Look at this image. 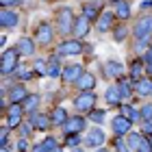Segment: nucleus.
<instances>
[{"instance_id":"f257e3e1","label":"nucleus","mask_w":152,"mask_h":152,"mask_svg":"<svg viewBox=\"0 0 152 152\" xmlns=\"http://www.w3.org/2000/svg\"><path fill=\"white\" fill-rule=\"evenodd\" d=\"M74 22H76V18H74V13L72 9H61L57 13V28L61 35H67V33H74Z\"/></svg>"},{"instance_id":"f03ea898","label":"nucleus","mask_w":152,"mask_h":152,"mask_svg":"<svg viewBox=\"0 0 152 152\" xmlns=\"http://www.w3.org/2000/svg\"><path fill=\"white\" fill-rule=\"evenodd\" d=\"M18 57H20V50H18V48L4 50V52H2V61H0V72H2V74L15 72V70H18Z\"/></svg>"},{"instance_id":"7ed1b4c3","label":"nucleus","mask_w":152,"mask_h":152,"mask_svg":"<svg viewBox=\"0 0 152 152\" xmlns=\"http://www.w3.org/2000/svg\"><path fill=\"white\" fill-rule=\"evenodd\" d=\"M133 35H135V39H148L152 35V15H143L137 20Z\"/></svg>"},{"instance_id":"20e7f679","label":"nucleus","mask_w":152,"mask_h":152,"mask_svg":"<svg viewBox=\"0 0 152 152\" xmlns=\"http://www.w3.org/2000/svg\"><path fill=\"white\" fill-rule=\"evenodd\" d=\"M85 128H87V117H80V115L67 117V122L63 124V133L65 135H78Z\"/></svg>"},{"instance_id":"39448f33","label":"nucleus","mask_w":152,"mask_h":152,"mask_svg":"<svg viewBox=\"0 0 152 152\" xmlns=\"http://www.w3.org/2000/svg\"><path fill=\"white\" fill-rule=\"evenodd\" d=\"M22 115H24V107L20 102H11V107L7 109V124L11 128H18L22 124Z\"/></svg>"},{"instance_id":"423d86ee","label":"nucleus","mask_w":152,"mask_h":152,"mask_svg":"<svg viewBox=\"0 0 152 152\" xmlns=\"http://www.w3.org/2000/svg\"><path fill=\"white\" fill-rule=\"evenodd\" d=\"M94 104H96V96L91 91H80L74 100V107L78 109V111H91Z\"/></svg>"},{"instance_id":"0eeeda50","label":"nucleus","mask_w":152,"mask_h":152,"mask_svg":"<svg viewBox=\"0 0 152 152\" xmlns=\"http://www.w3.org/2000/svg\"><path fill=\"white\" fill-rule=\"evenodd\" d=\"M83 48L85 46H83L78 39H67L59 46V54H63V57H76V54L83 52Z\"/></svg>"},{"instance_id":"6e6552de","label":"nucleus","mask_w":152,"mask_h":152,"mask_svg":"<svg viewBox=\"0 0 152 152\" xmlns=\"http://www.w3.org/2000/svg\"><path fill=\"white\" fill-rule=\"evenodd\" d=\"M83 65H78V63H72V65H65L63 67V74H61V78H63L65 83H76L83 76Z\"/></svg>"},{"instance_id":"1a4fd4ad","label":"nucleus","mask_w":152,"mask_h":152,"mask_svg":"<svg viewBox=\"0 0 152 152\" xmlns=\"http://www.w3.org/2000/svg\"><path fill=\"white\" fill-rule=\"evenodd\" d=\"M18 22H20V15L15 11H11V9L0 11V26H2V28H15Z\"/></svg>"},{"instance_id":"9d476101","label":"nucleus","mask_w":152,"mask_h":152,"mask_svg":"<svg viewBox=\"0 0 152 152\" xmlns=\"http://www.w3.org/2000/svg\"><path fill=\"white\" fill-rule=\"evenodd\" d=\"M102 143H104V130H102V128H91L89 135L85 137V146L98 148V146H102Z\"/></svg>"},{"instance_id":"9b49d317","label":"nucleus","mask_w":152,"mask_h":152,"mask_svg":"<svg viewBox=\"0 0 152 152\" xmlns=\"http://www.w3.org/2000/svg\"><path fill=\"white\" fill-rule=\"evenodd\" d=\"M28 122H31V126H33V128H39V130H46V128L52 124L50 115H44V113H37V111H35V113H31Z\"/></svg>"},{"instance_id":"f8f14e48","label":"nucleus","mask_w":152,"mask_h":152,"mask_svg":"<svg viewBox=\"0 0 152 152\" xmlns=\"http://www.w3.org/2000/svg\"><path fill=\"white\" fill-rule=\"evenodd\" d=\"M117 89H120V94H122V100H128L130 96H133V91H135V80L133 78H117Z\"/></svg>"},{"instance_id":"ddd939ff","label":"nucleus","mask_w":152,"mask_h":152,"mask_svg":"<svg viewBox=\"0 0 152 152\" xmlns=\"http://www.w3.org/2000/svg\"><path fill=\"white\" fill-rule=\"evenodd\" d=\"M130 122L128 117H124V115H117L113 117V130H115V135H128L130 133Z\"/></svg>"},{"instance_id":"4468645a","label":"nucleus","mask_w":152,"mask_h":152,"mask_svg":"<svg viewBox=\"0 0 152 152\" xmlns=\"http://www.w3.org/2000/svg\"><path fill=\"white\" fill-rule=\"evenodd\" d=\"M76 87L80 89V91H91V89L96 87V78H94V74H89V72H83V76L78 80L74 83Z\"/></svg>"},{"instance_id":"2eb2a0df","label":"nucleus","mask_w":152,"mask_h":152,"mask_svg":"<svg viewBox=\"0 0 152 152\" xmlns=\"http://www.w3.org/2000/svg\"><path fill=\"white\" fill-rule=\"evenodd\" d=\"M87 33H89V18L87 15L76 18V22H74V35L76 37H85Z\"/></svg>"},{"instance_id":"dca6fc26","label":"nucleus","mask_w":152,"mask_h":152,"mask_svg":"<svg viewBox=\"0 0 152 152\" xmlns=\"http://www.w3.org/2000/svg\"><path fill=\"white\" fill-rule=\"evenodd\" d=\"M28 98V91H26V87H22V85H15V87H11L9 89V100L11 102H22Z\"/></svg>"},{"instance_id":"f3484780","label":"nucleus","mask_w":152,"mask_h":152,"mask_svg":"<svg viewBox=\"0 0 152 152\" xmlns=\"http://www.w3.org/2000/svg\"><path fill=\"white\" fill-rule=\"evenodd\" d=\"M52 37H54V33H52V28H50V24H41L39 28H37V41H39V44L48 46V44L52 41Z\"/></svg>"},{"instance_id":"a211bd4d","label":"nucleus","mask_w":152,"mask_h":152,"mask_svg":"<svg viewBox=\"0 0 152 152\" xmlns=\"http://www.w3.org/2000/svg\"><path fill=\"white\" fill-rule=\"evenodd\" d=\"M18 50L22 57H33V52H35V44H33L31 37H22L18 41Z\"/></svg>"},{"instance_id":"6ab92c4d","label":"nucleus","mask_w":152,"mask_h":152,"mask_svg":"<svg viewBox=\"0 0 152 152\" xmlns=\"http://www.w3.org/2000/svg\"><path fill=\"white\" fill-rule=\"evenodd\" d=\"M113 15H115V13L102 11V15L98 18V24H96L100 33H107V31H111V26H113Z\"/></svg>"},{"instance_id":"aec40b11","label":"nucleus","mask_w":152,"mask_h":152,"mask_svg":"<svg viewBox=\"0 0 152 152\" xmlns=\"http://www.w3.org/2000/svg\"><path fill=\"white\" fill-rule=\"evenodd\" d=\"M113 7H115V15L120 20H128L130 18V7L126 0H113Z\"/></svg>"},{"instance_id":"412c9836","label":"nucleus","mask_w":152,"mask_h":152,"mask_svg":"<svg viewBox=\"0 0 152 152\" xmlns=\"http://www.w3.org/2000/svg\"><path fill=\"white\" fill-rule=\"evenodd\" d=\"M100 13H102V4L100 2H85V7H83V15H87L89 20L100 18Z\"/></svg>"},{"instance_id":"4be33fe9","label":"nucleus","mask_w":152,"mask_h":152,"mask_svg":"<svg viewBox=\"0 0 152 152\" xmlns=\"http://www.w3.org/2000/svg\"><path fill=\"white\" fill-rule=\"evenodd\" d=\"M67 117H70V115H67V111H65L63 107H57V109H54V111L50 113L52 126H63V124L67 122Z\"/></svg>"},{"instance_id":"5701e85b","label":"nucleus","mask_w":152,"mask_h":152,"mask_svg":"<svg viewBox=\"0 0 152 152\" xmlns=\"http://www.w3.org/2000/svg\"><path fill=\"white\" fill-rule=\"evenodd\" d=\"M120 115L128 117L130 122H137V120H141V109H135V107H130V104H122L120 107Z\"/></svg>"},{"instance_id":"b1692460","label":"nucleus","mask_w":152,"mask_h":152,"mask_svg":"<svg viewBox=\"0 0 152 152\" xmlns=\"http://www.w3.org/2000/svg\"><path fill=\"white\" fill-rule=\"evenodd\" d=\"M135 91L139 96H150L152 94V78H139V80H135Z\"/></svg>"},{"instance_id":"393cba45","label":"nucleus","mask_w":152,"mask_h":152,"mask_svg":"<svg viewBox=\"0 0 152 152\" xmlns=\"http://www.w3.org/2000/svg\"><path fill=\"white\" fill-rule=\"evenodd\" d=\"M104 72L109 76H113V78H120V76L124 74V65L117 63V61H109V63L104 65Z\"/></svg>"},{"instance_id":"a878e982","label":"nucleus","mask_w":152,"mask_h":152,"mask_svg":"<svg viewBox=\"0 0 152 152\" xmlns=\"http://www.w3.org/2000/svg\"><path fill=\"white\" fill-rule=\"evenodd\" d=\"M22 107H24V111L26 113H35L37 111V107H39V96L37 94H28V98H26L24 102H22Z\"/></svg>"},{"instance_id":"bb28decb","label":"nucleus","mask_w":152,"mask_h":152,"mask_svg":"<svg viewBox=\"0 0 152 152\" xmlns=\"http://www.w3.org/2000/svg\"><path fill=\"white\" fill-rule=\"evenodd\" d=\"M104 100L109 102V104H120V100H122V94H120V89H117V85L107 89V94H104Z\"/></svg>"},{"instance_id":"cd10ccee","label":"nucleus","mask_w":152,"mask_h":152,"mask_svg":"<svg viewBox=\"0 0 152 152\" xmlns=\"http://www.w3.org/2000/svg\"><path fill=\"white\" fill-rule=\"evenodd\" d=\"M141 139H143V135H141V133H128V146H130V150H133V152H137V148H139Z\"/></svg>"},{"instance_id":"c85d7f7f","label":"nucleus","mask_w":152,"mask_h":152,"mask_svg":"<svg viewBox=\"0 0 152 152\" xmlns=\"http://www.w3.org/2000/svg\"><path fill=\"white\" fill-rule=\"evenodd\" d=\"M141 72H143V63H141V61H135V63L130 65V78H133V80H139Z\"/></svg>"},{"instance_id":"c756f323","label":"nucleus","mask_w":152,"mask_h":152,"mask_svg":"<svg viewBox=\"0 0 152 152\" xmlns=\"http://www.w3.org/2000/svg\"><path fill=\"white\" fill-rule=\"evenodd\" d=\"M104 117H107V113L100 111V109H91V111H89V120L96 122V124H102V122H104Z\"/></svg>"},{"instance_id":"7c9ffc66","label":"nucleus","mask_w":152,"mask_h":152,"mask_svg":"<svg viewBox=\"0 0 152 152\" xmlns=\"http://www.w3.org/2000/svg\"><path fill=\"white\" fill-rule=\"evenodd\" d=\"M59 74H63V70H61V65L57 63V59H52L50 63H48V76L54 78V76H59Z\"/></svg>"},{"instance_id":"2f4dec72","label":"nucleus","mask_w":152,"mask_h":152,"mask_svg":"<svg viewBox=\"0 0 152 152\" xmlns=\"http://www.w3.org/2000/svg\"><path fill=\"white\" fill-rule=\"evenodd\" d=\"M126 35H128V28H126V26H120V28L113 31V39H115V41H124V39H126Z\"/></svg>"},{"instance_id":"473e14b6","label":"nucleus","mask_w":152,"mask_h":152,"mask_svg":"<svg viewBox=\"0 0 152 152\" xmlns=\"http://www.w3.org/2000/svg\"><path fill=\"white\" fill-rule=\"evenodd\" d=\"M35 72L48 76V63H46V61H41V59H37V61H35Z\"/></svg>"},{"instance_id":"72a5a7b5","label":"nucleus","mask_w":152,"mask_h":152,"mask_svg":"<svg viewBox=\"0 0 152 152\" xmlns=\"http://www.w3.org/2000/svg\"><path fill=\"white\" fill-rule=\"evenodd\" d=\"M141 120L143 122H150L152 120V104H146V107L141 109Z\"/></svg>"},{"instance_id":"f704fd0d","label":"nucleus","mask_w":152,"mask_h":152,"mask_svg":"<svg viewBox=\"0 0 152 152\" xmlns=\"http://www.w3.org/2000/svg\"><path fill=\"white\" fill-rule=\"evenodd\" d=\"M137 152H152V143H150V139H146V137H143L141 143H139V148H137Z\"/></svg>"},{"instance_id":"c9c22d12","label":"nucleus","mask_w":152,"mask_h":152,"mask_svg":"<svg viewBox=\"0 0 152 152\" xmlns=\"http://www.w3.org/2000/svg\"><path fill=\"white\" fill-rule=\"evenodd\" d=\"M115 148H117V152H133V150H130V146H126V143H124L120 137L115 139Z\"/></svg>"},{"instance_id":"e433bc0d","label":"nucleus","mask_w":152,"mask_h":152,"mask_svg":"<svg viewBox=\"0 0 152 152\" xmlns=\"http://www.w3.org/2000/svg\"><path fill=\"white\" fill-rule=\"evenodd\" d=\"M44 146L48 148V152H52L54 148H57V139H54V137H46V139H44Z\"/></svg>"},{"instance_id":"4c0bfd02","label":"nucleus","mask_w":152,"mask_h":152,"mask_svg":"<svg viewBox=\"0 0 152 152\" xmlns=\"http://www.w3.org/2000/svg\"><path fill=\"white\" fill-rule=\"evenodd\" d=\"M24 0H0V4H2V9H9V7H15V4H22Z\"/></svg>"},{"instance_id":"58836bf2","label":"nucleus","mask_w":152,"mask_h":152,"mask_svg":"<svg viewBox=\"0 0 152 152\" xmlns=\"http://www.w3.org/2000/svg\"><path fill=\"white\" fill-rule=\"evenodd\" d=\"M65 141H67V146H76V143H80V137L78 135H70V137L65 135Z\"/></svg>"},{"instance_id":"ea45409f","label":"nucleus","mask_w":152,"mask_h":152,"mask_svg":"<svg viewBox=\"0 0 152 152\" xmlns=\"http://www.w3.org/2000/svg\"><path fill=\"white\" fill-rule=\"evenodd\" d=\"M7 137H9V128H2L0 130V146H7Z\"/></svg>"},{"instance_id":"a19ab883","label":"nucleus","mask_w":152,"mask_h":152,"mask_svg":"<svg viewBox=\"0 0 152 152\" xmlns=\"http://www.w3.org/2000/svg\"><path fill=\"white\" fill-rule=\"evenodd\" d=\"M31 128H33V126H31V122H28V124H24V126H20V133H22V137L28 135V133H31Z\"/></svg>"},{"instance_id":"79ce46f5","label":"nucleus","mask_w":152,"mask_h":152,"mask_svg":"<svg viewBox=\"0 0 152 152\" xmlns=\"http://www.w3.org/2000/svg\"><path fill=\"white\" fill-rule=\"evenodd\" d=\"M33 152H48V148L44 143H35V146H33Z\"/></svg>"},{"instance_id":"37998d69","label":"nucleus","mask_w":152,"mask_h":152,"mask_svg":"<svg viewBox=\"0 0 152 152\" xmlns=\"http://www.w3.org/2000/svg\"><path fill=\"white\" fill-rule=\"evenodd\" d=\"M26 148H28V143H26V139H20V141H18V150H20V152H24Z\"/></svg>"},{"instance_id":"c03bdc74","label":"nucleus","mask_w":152,"mask_h":152,"mask_svg":"<svg viewBox=\"0 0 152 152\" xmlns=\"http://www.w3.org/2000/svg\"><path fill=\"white\" fill-rule=\"evenodd\" d=\"M146 72L152 76V57H146Z\"/></svg>"},{"instance_id":"a18cd8bd","label":"nucleus","mask_w":152,"mask_h":152,"mask_svg":"<svg viewBox=\"0 0 152 152\" xmlns=\"http://www.w3.org/2000/svg\"><path fill=\"white\" fill-rule=\"evenodd\" d=\"M143 133H146V135H152V120L143 124Z\"/></svg>"},{"instance_id":"49530a36","label":"nucleus","mask_w":152,"mask_h":152,"mask_svg":"<svg viewBox=\"0 0 152 152\" xmlns=\"http://www.w3.org/2000/svg\"><path fill=\"white\" fill-rule=\"evenodd\" d=\"M52 152H63V150H61V148H59V146H57V148H54V150H52Z\"/></svg>"},{"instance_id":"de8ad7c7","label":"nucleus","mask_w":152,"mask_h":152,"mask_svg":"<svg viewBox=\"0 0 152 152\" xmlns=\"http://www.w3.org/2000/svg\"><path fill=\"white\" fill-rule=\"evenodd\" d=\"M0 152H9V150H7V146H2V148H0Z\"/></svg>"},{"instance_id":"09e8293b","label":"nucleus","mask_w":152,"mask_h":152,"mask_svg":"<svg viewBox=\"0 0 152 152\" xmlns=\"http://www.w3.org/2000/svg\"><path fill=\"white\" fill-rule=\"evenodd\" d=\"M146 57H152V46H150V52H148V54H146Z\"/></svg>"},{"instance_id":"8fccbe9b","label":"nucleus","mask_w":152,"mask_h":152,"mask_svg":"<svg viewBox=\"0 0 152 152\" xmlns=\"http://www.w3.org/2000/svg\"><path fill=\"white\" fill-rule=\"evenodd\" d=\"M148 139H150V143H152V135H150V137H148Z\"/></svg>"},{"instance_id":"3c124183","label":"nucleus","mask_w":152,"mask_h":152,"mask_svg":"<svg viewBox=\"0 0 152 152\" xmlns=\"http://www.w3.org/2000/svg\"><path fill=\"white\" fill-rule=\"evenodd\" d=\"M98 152H107V150H98Z\"/></svg>"},{"instance_id":"603ef678","label":"nucleus","mask_w":152,"mask_h":152,"mask_svg":"<svg viewBox=\"0 0 152 152\" xmlns=\"http://www.w3.org/2000/svg\"><path fill=\"white\" fill-rule=\"evenodd\" d=\"M74 152H83V150H74Z\"/></svg>"}]
</instances>
